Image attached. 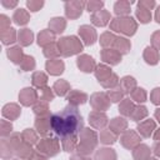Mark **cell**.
<instances>
[{"instance_id":"41","label":"cell","mask_w":160,"mask_h":160,"mask_svg":"<svg viewBox=\"0 0 160 160\" xmlns=\"http://www.w3.org/2000/svg\"><path fill=\"white\" fill-rule=\"evenodd\" d=\"M148 111H146V108L144 106H139V108H135L132 114H131V118L134 120H139V119H142L144 116H146Z\"/></svg>"},{"instance_id":"53","label":"cell","mask_w":160,"mask_h":160,"mask_svg":"<svg viewBox=\"0 0 160 160\" xmlns=\"http://www.w3.org/2000/svg\"><path fill=\"white\" fill-rule=\"evenodd\" d=\"M138 6H141V8H144V9H146V10H150L151 8H154L155 6V1H140L139 4H138Z\"/></svg>"},{"instance_id":"60","label":"cell","mask_w":160,"mask_h":160,"mask_svg":"<svg viewBox=\"0 0 160 160\" xmlns=\"http://www.w3.org/2000/svg\"><path fill=\"white\" fill-rule=\"evenodd\" d=\"M155 116L159 119V121H160V109L159 110H156V112H155Z\"/></svg>"},{"instance_id":"51","label":"cell","mask_w":160,"mask_h":160,"mask_svg":"<svg viewBox=\"0 0 160 160\" xmlns=\"http://www.w3.org/2000/svg\"><path fill=\"white\" fill-rule=\"evenodd\" d=\"M52 98H54V95H52L51 90H50L49 88H44V89H42V95H41V99H44V100H46V101H50Z\"/></svg>"},{"instance_id":"59","label":"cell","mask_w":160,"mask_h":160,"mask_svg":"<svg viewBox=\"0 0 160 160\" xmlns=\"http://www.w3.org/2000/svg\"><path fill=\"white\" fill-rule=\"evenodd\" d=\"M32 158H34V159H32V160H45V159H44V158H41V156H38V155H34V156H32ZM29 160H30V159H29Z\"/></svg>"},{"instance_id":"57","label":"cell","mask_w":160,"mask_h":160,"mask_svg":"<svg viewBox=\"0 0 160 160\" xmlns=\"http://www.w3.org/2000/svg\"><path fill=\"white\" fill-rule=\"evenodd\" d=\"M155 19H156V21H158V22H160V6H159V8H158V10H156Z\"/></svg>"},{"instance_id":"4","label":"cell","mask_w":160,"mask_h":160,"mask_svg":"<svg viewBox=\"0 0 160 160\" xmlns=\"http://www.w3.org/2000/svg\"><path fill=\"white\" fill-rule=\"evenodd\" d=\"M81 48L82 46H81L80 41L74 36L62 38L59 42V49H60L61 54L65 55V56H69V55H72V54L80 51Z\"/></svg>"},{"instance_id":"9","label":"cell","mask_w":160,"mask_h":160,"mask_svg":"<svg viewBox=\"0 0 160 160\" xmlns=\"http://www.w3.org/2000/svg\"><path fill=\"white\" fill-rule=\"evenodd\" d=\"M109 20H110V14L106 10H100V11H96L91 15V21L98 26L106 25Z\"/></svg>"},{"instance_id":"23","label":"cell","mask_w":160,"mask_h":160,"mask_svg":"<svg viewBox=\"0 0 160 160\" xmlns=\"http://www.w3.org/2000/svg\"><path fill=\"white\" fill-rule=\"evenodd\" d=\"M144 58H145V60H146L149 64H156L158 60H159L158 51H156L155 49H151V48H146V49H145Z\"/></svg>"},{"instance_id":"1","label":"cell","mask_w":160,"mask_h":160,"mask_svg":"<svg viewBox=\"0 0 160 160\" xmlns=\"http://www.w3.org/2000/svg\"><path fill=\"white\" fill-rule=\"evenodd\" d=\"M50 126L55 134L65 138L69 135H76L79 131H81L84 121L79 110L72 105H68L61 111H58L50 116Z\"/></svg>"},{"instance_id":"56","label":"cell","mask_w":160,"mask_h":160,"mask_svg":"<svg viewBox=\"0 0 160 160\" xmlns=\"http://www.w3.org/2000/svg\"><path fill=\"white\" fill-rule=\"evenodd\" d=\"M154 152H155L158 156H160V142H156V144L154 145Z\"/></svg>"},{"instance_id":"50","label":"cell","mask_w":160,"mask_h":160,"mask_svg":"<svg viewBox=\"0 0 160 160\" xmlns=\"http://www.w3.org/2000/svg\"><path fill=\"white\" fill-rule=\"evenodd\" d=\"M26 5H28V8H29L31 11H38V10L44 5V2H42V1H28Z\"/></svg>"},{"instance_id":"29","label":"cell","mask_w":160,"mask_h":160,"mask_svg":"<svg viewBox=\"0 0 160 160\" xmlns=\"http://www.w3.org/2000/svg\"><path fill=\"white\" fill-rule=\"evenodd\" d=\"M35 126H36V129H39V132L42 135L48 134V130L51 128L50 120H46V119H38L35 122Z\"/></svg>"},{"instance_id":"47","label":"cell","mask_w":160,"mask_h":160,"mask_svg":"<svg viewBox=\"0 0 160 160\" xmlns=\"http://www.w3.org/2000/svg\"><path fill=\"white\" fill-rule=\"evenodd\" d=\"M121 96H122V89L121 88L109 91V98L111 101H119L121 99Z\"/></svg>"},{"instance_id":"5","label":"cell","mask_w":160,"mask_h":160,"mask_svg":"<svg viewBox=\"0 0 160 160\" xmlns=\"http://www.w3.org/2000/svg\"><path fill=\"white\" fill-rule=\"evenodd\" d=\"M84 5H85V2H82V1H70V2H66L65 4L66 16L70 18V19H75V18L80 16Z\"/></svg>"},{"instance_id":"12","label":"cell","mask_w":160,"mask_h":160,"mask_svg":"<svg viewBox=\"0 0 160 160\" xmlns=\"http://www.w3.org/2000/svg\"><path fill=\"white\" fill-rule=\"evenodd\" d=\"M91 104L98 110H102L109 106V101H108V98L105 96V94H94L91 98Z\"/></svg>"},{"instance_id":"16","label":"cell","mask_w":160,"mask_h":160,"mask_svg":"<svg viewBox=\"0 0 160 160\" xmlns=\"http://www.w3.org/2000/svg\"><path fill=\"white\" fill-rule=\"evenodd\" d=\"M46 69H48V71H49L50 74L58 75V74H61V72H62V70H64V64H62V61H60V60H50V61H48V64H46Z\"/></svg>"},{"instance_id":"52","label":"cell","mask_w":160,"mask_h":160,"mask_svg":"<svg viewBox=\"0 0 160 160\" xmlns=\"http://www.w3.org/2000/svg\"><path fill=\"white\" fill-rule=\"evenodd\" d=\"M151 42H152V45H154L156 49H160V31H156V32L152 35Z\"/></svg>"},{"instance_id":"18","label":"cell","mask_w":160,"mask_h":160,"mask_svg":"<svg viewBox=\"0 0 160 160\" xmlns=\"http://www.w3.org/2000/svg\"><path fill=\"white\" fill-rule=\"evenodd\" d=\"M95 160H115V152L112 149H100L95 155Z\"/></svg>"},{"instance_id":"30","label":"cell","mask_w":160,"mask_h":160,"mask_svg":"<svg viewBox=\"0 0 160 160\" xmlns=\"http://www.w3.org/2000/svg\"><path fill=\"white\" fill-rule=\"evenodd\" d=\"M110 75H111V71H110L109 68H106L105 65H100V66H98V69H96V78L99 79V81H104V80H106Z\"/></svg>"},{"instance_id":"11","label":"cell","mask_w":160,"mask_h":160,"mask_svg":"<svg viewBox=\"0 0 160 160\" xmlns=\"http://www.w3.org/2000/svg\"><path fill=\"white\" fill-rule=\"evenodd\" d=\"M78 65H79V68H80L82 71L89 72V71H92V69H94V66H95V62H94L92 58H90V56H88V55H81V56H79V59H78Z\"/></svg>"},{"instance_id":"15","label":"cell","mask_w":160,"mask_h":160,"mask_svg":"<svg viewBox=\"0 0 160 160\" xmlns=\"http://www.w3.org/2000/svg\"><path fill=\"white\" fill-rule=\"evenodd\" d=\"M154 128H155V122H154L152 120H146V121H142V122L139 124L138 130L140 131V134H141L142 136L148 138V136L151 135Z\"/></svg>"},{"instance_id":"42","label":"cell","mask_w":160,"mask_h":160,"mask_svg":"<svg viewBox=\"0 0 160 160\" xmlns=\"http://www.w3.org/2000/svg\"><path fill=\"white\" fill-rule=\"evenodd\" d=\"M44 54L48 56V58H52V56H56L58 54H60V50L58 49V46L55 44H50L45 48L44 50Z\"/></svg>"},{"instance_id":"40","label":"cell","mask_w":160,"mask_h":160,"mask_svg":"<svg viewBox=\"0 0 160 160\" xmlns=\"http://www.w3.org/2000/svg\"><path fill=\"white\" fill-rule=\"evenodd\" d=\"M115 45H116L118 49H120V51H122V52H128L129 49H130V42H129L126 39H124V38H119V39H116Z\"/></svg>"},{"instance_id":"55","label":"cell","mask_w":160,"mask_h":160,"mask_svg":"<svg viewBox=\"0 0 160 160\" xmlns=\"http://www.w3.org/2000/svg\"><path fill=\"white\" fill-rule=\"evenodd\" d=\"M1 2H2V5L6 6V8H14V6L18 4L16 1H10V2H9V1H6V0H2Z\"/></svg>"},{"instance_id":"19","label":"cell","mask_w":160,"mask_h":160,"mask_svg":"<svg viewBox=\"0 0 160 160\" xmlns=\"http://www.w3.org/2000/svg\"><path fill=\"white\" fill-rule=\"evenodd\" d=\"M150 155V150L146 145H140L135 151H134V158L136 160H148Z\"/></svg>"},{"instance_id":"43","label":"cell","mask_w":160,"mask_h":160,"mask_svg":"<svg viewBox=\"0 0 160 160\" xmlns=\"http://www.w3.org/2000/svg\"><path fill=\"white\" fill-rule=\"evenodd\" d=\"M131 96L134 100L136 101H145L146 99V92L142 90V89H136V90H132L131 91Z\"/></svg>"},{"instance_id":"44","label":"cell","mask_w":160,"mask_h":160,"mask_svg":"<svg viewBox=\"0 0 160 160\" xmlns=\"http://www.w3.org/2000/svg\"><path fill=\"white\" fill-rule=\"evenodd\" d=\"M22 139L26 140V141L30 142V144H34V142H36V134H35L32 130L26 129V130L22 132Z\"/></svg>"},{"instance_id":"26","label":"cell","mask_w":160,"mask_h":160,"mask_svg":"<svg viewBox=\"0 0 160 160\" xmlns=\"http://www.w3.org/2000/svg\"><path fill=\"white\" fill-rule=\"evenodd\" d=\"M130 4L131 2H128V1H118L116 4H115V6H114V10H115V12L119 15H125V14H128L129 11H130Z\"/></svg>"},{"instance_id":"25","label":"cell","mask_w":160,"mask_h":160,"mask_svg":"<svg viewBox=\"0 0 160 160\" xmlns=\"http://www.w3.org/2000/svg\"><path fill=\"white\" fill-rule=\"evenodd\" d=\"M61 142H62V148L65 151H71L76 145V136L75 135L65 136V138H62Z\"/></svg>"},{"instance_id":"21","label":"cell","mask_w":160,"mask_h":160,"mask_svg":"<svg viewBox=\"0 0 160 160\" xmlns=\"http://www.w3.org/2000/svg\"><path fill=\"white\" fill-rule=\"evenodd\" d=\"M68 100L71 104H82L86 100V95L84 92H80V91H71L68 96Z\"/></svg>"},{"instance_id":"34","label":"cell","mask_w":160,"mask_h":160,"mask_svg":"<svg viewBox=\"0 0 160 160\" xmlns=\"http://www.w3.org/2000/svg\"><path fill=\"white\" fill-rule=\"evenodd\" d=\"M136 16L140 19L141 22H148V21H150V19H151V14H150V11L146 10V9H144V8H141V6H138Z\"/></svg>"},{"instance_id":"3","label":"cell","mask_w":160,"mask_h":160,"mask_svg":"<svg viewBox=\"0 0 160 160\" xmlns=\"http://www.w3.org/2000/svg\"><path fill=\"white\" fill-rule=\"evenodd\" d=\"M80 145L78 146V151L81 154L91 152L94 146L96 145V135L94 131H90V129H84L80 136Z\"/></svg>"},{"instance_id":"46","label":"cell","mask_w":160,"mask_h":160,"mask_svg":"<svg viewBox=\"0 0 160 160\" xmlns=\"http://www.w3.org/2000/svg\"><path fill=\"white\" fill-rule=\"evenodd\" d=\"M118 84V76L115 74H111L106 80L101 81V85L105 88H110V86H115Z\"/></svg>"},{"instance_id":"58","label":"cell","mask_w":160,"mask_h":160,"mask_svg":"<svg viewBox=\"0 0 160 160\" xmlns=\"http://www.w3.org/2000/svg\"><path fill=\"white\" fill-rule=\"evenodd\" d=\"M154 139H155V140H160V129H159V130L155 132V135H154Z\"/></svg>"},{"instance_id":"38","label":"cell","mask_w":160,"mask_h":160,"mask_svg":"<svg viewBox=\"0 0 160 160\" xmlns=\"http://www.w3.org/2000/svg\"><path fill=\"white\" fill-rule=\"evenodd\" d=\"M100 140L104 142V144H111L116 140V136L110 131V130H104L100 135Z\"/></svg>"},{"instance_id":"24","label":"cell","mask_w":160,"mask_h":160,"mask_svg":"<svg viewBox=\"0 0 160 160\" xmlns=\"http://www.w3.org/2000/svg\"><path fill=\"white\" fill-rule=\"evenodd\" d=\"M2 114H4L5 116L10 118V119H14V118H16V116L20 114V109H19L15 104H9V105H6V106L4 108Z\"/></svg>"},{"instance_id":"8","label":"cell","mask_w":160,"mask_h":160,"mask_svg":"<svg viewBox=\"0 0 160 160\" xmlns=\"http://www.w3.org/2000/svg\"><path fill=\"white\" fill-rule=\"evenodd\" d=\"M89 121H90V124H91L94 128L100 129V128H102V126L106 125L108 118H106V115L102 114V112L94 111V112H91V114L89 115Z\"/></svg>"},{"instance_id":"14","label":"cell","mask_w":160,"mask_h":160,"mask_svg":"<svg viewBox=\"0 0 160 160\" xmlns=\"http://www.w3.org/2000/svg\"><path fill=\"white\" fill-rule=\"evenodd\" d=\"M101 56H102L104 61L110 62V64H118L120 61V59H121L120 54L116 52L115 50H102Z\"/></svg>"},{"instance_id":"33","label":"cell","mask_w":160,"mask_h":160,"mask_svg":"<svg viewBox=\"0 0 160 160\" xmlns=\"http://www.w3.org/2000/svg\"><path fill=\"white\" fill-rule=\"evenodd\" d=\"M54 90H55V92H56L58 95L62 96V95H65L66 91L69 90V85H68L66 81L60 80V81H56V82H55V85H54Z\"/></svg>"},{"instance_id":"54","label":"cell","mask_w":160,"mask_h":160,"mask_svg":"<svg viewBox=\"0 0 160 160\" xmlns=\"http://www.w3.org/2000/svg\"><path fill=\"white\" fill-rule=\"evenodd\" d=\"M151 99L154 104H160V89H155L151 94Z\"/></svg>"},{"instance_id":"48","label":"cell","mask_w":160,"mask_h":160,"mask_svg":"<svg viewBox=\"0 0 160 160\" xmlns=\"http://www.w3.org/2000/svg\"><path fill=\"white\" fill-rule=\"evenodd\" d=\"M86 5H88V10L89 11H95L96 12V11H100V9L102 8L104 2L102 1H90Z\"/></svg>"},{"instance_id":"35","label":"cell","mask_w":160,"mask_h":160,"mask_svg":"<svg viewBox=\"0 0 160 160\" xmlns=\"http://www.w3.org/2000/svg\"><path fill=\"white\" fill-rule=\"evenodd\" d=\"M115 41H116V38L111 32H105L100 38V44L102 46H110V45L115 44Z\"/></svg>"},{"instance_id":"36","label":"cell","mask_w":160,"mask_h":160,"mask_svg":"<svg viewBox=\"0 0 160 160\" xmlns=\"http://www.w3.org/2000/svg\"><path fill=\"white\" fill-rule=\"evenodd\" d=\"M9 58L14 61V62H20L21 58H22V52H21V49L20 48H11L9 49Z\"/></svg>"},{"instance_id":"61","label":"cell","mask_w":160,"mask_h":160,"mask_svg":"<svg viewBox=\"0 0 160 160\" xmlns=\"http://www.w3.org/2000/svg\"><path fill=\"white\" fill-rule=\"evenodd\" d=\"M71 160H81V158H79V156H72ZM86 160H89V159H86Z\"/></svg>"},{"instance_id":"49","label":"cell","mask_w":160,"mask_h":160,"mask_svg":"<svg viewBox=\"0 0 160 160\" xmlns=\"http://www.w3.org/2000/svg\"><path fill=\"white\" fill-rule=\"evenodd\" d=\"M34 111H35V114H40V115H45L46 112H48V105L45 104V102H40V104H38L35 108H34Z\"/></svg>"},{"instance_id":"45","label":"cell","mask_w":160,"mask_h":160,"mask_svg":"<svg viewBox=\"0 0 160 160\" xmlns=\"http://www.w3.org/2000/svg\"><path fill=\"white\" fill-rule=\"evenodd\" d=\"M21 66L22 69L26 71L29 69H32L35 66V62H34V59L31 56H24L22 60H21Z\"/></svg>"},{"instance_id":"37","label":"cell","mask_w":160,"mask_h":160,"mask_svg":"<svg viewBox=\"0 0 160 160\" xmlns=\"http://www.w3.org/2000/svg\"><path fill=\"white\" fill-rule=\"evenodd\" d=\"M135 88V80L132 78H129V76H125L122 80H121V89L124 91H132V89Z\"/></svg>"},{"instance_id":"2","label":"cell","mask_w":160,"mask_h":160,"mask_svg":"<svg viewBox=\"0 0 160 160\" xmlns=\"http://www.w3.org/2000/svg\"><path fill=\"white\" fill-rule=\"evenodd\" d=\"M110 26H111L112 30L124 32L126 35H132L135 32V30H136V22L131 18H128V16L114 19L111 21Z\"/></svg>"},{"instance_id":"28","label":"cell","mask_w":160,"mask_h":160,"mask_svg":"<svg viewBox=\"0 0 160 160\" xmlns=\"http://www.w3.org/2000/svg\"><path fill=\"white\" fill-rule=\"evenodd\" d=\"M134 105H132V102L129 100V99H125L121 104H120V108H119V110H120V112L122 114V115H131L132 114V111H134Z\"/></svg>"},{"instance_id":"7","label":"cell","mask_w":160,"mask_h":160,"mask_svg":"<svg viewBox=\"0 0 160 160\" xmlns=\"http://www.w3.org/2000/svg\"><path fill=\"white\" fill-rule=\"evenodd\" d=\"M79 34H80V36L82 38V40H84V42H85L86 45L94 44V41H95V39H96V32H95V30H94L92 28H90L89 25L81 26V28L79 29Z\"/></svg>"},{"instance_id":"6","label":"cell","mask_w":160,"mask_h":160,"mask_svg":"<svg viewBox=\"0 0 160 160\" xmlns=\"http://www.w3.org/2000/svg\"><path fill=\"white\" fill-rule=\"evenodd\" d=\"M39 150L46 152L48 155H55L58 151H59V146H58V142L56 140L54 139H45V140H41V142L39 144L38 146Z\"/></svg>"},{"instance_id":"39","label":"cell","mask_w":160,"mask_h":160,"mask_svg":"<svg viewBox=\"0 0 160 160\" xmlns=\"http://www.w3.org/2000/svg\"><path fill=\"white\" fill-rule=\"evenodd\" d=\"M46 80L48 78L42 74V72H35L32 75V84L36 85V86H42L46 84Z\"/></svg>"},{"instance_id":"31","label":"cell","mask_w":160,"mask_h":160,"mask_svg":"<svg viewBox=\"0 0 160 160\" xmlns=\"http://www.w3.org/2000/svg\"><path fill=\"white\" fill-rule=\"evenodd\" d=\"M125 128H126V121H125L124 119H119V118L112 119V121H111V124H110V129H111L112 131H115V132L122 131Z\"/></svg>"},{"instance_id":"62","label":"cell","mask_w":160,"mask_h":160,"mask_svg":"<svg viewBox=\"0 0 160 160\" xmlns=\"http://www.w3.org/2000/svg\"><path fill=\"white\" fill-rule=\"evenodd\" d=\"M149 160H156V159H149Z\"/></svg>"},{"instance_id":"17","label":"cell","mask_w":160,"mask_h":160,"mask_svg":"<svg viewBox=\"0 0 160 160\" xmlns=\"http://www.w3.org/2000/svg\"><path fill=\"white\" fill-rule=\"evenodd\" d=\"M65 25H66V22H65V20H64L62 18H54V19H51L50 22H49L50 29L54 30L55 34H59V32L64 31Z\"/></svg>"},{"instance_id":"32","label":"cell","mask_w":160,"mask_h":160,"mask_svg":"<svg viewBox=\"0 0 160 160\" xmlns=\"http://www.w3.org/2000/svg\"><path fill=\"white\" fill-rule=\"evenodd\" d=\"M1 38H2V42L4 44L14 42L15 41V31H14V29L9 28L8 30H2L1 31Z\"/></svg>"},{"instance_id":"10","label":"cell","mask_w":160,"mask_h":160,"mask_svg":"<svg viewBox=\"0 0 160 160\" xmlns=\"http://www.w3.org/2000/svg\"><path fill=\"white\" fill-rule=\"evenodd\" d=\"M19 98H20V101H21L24 105H30V104H32V102L36 100V92L34 91V89L25 88V89H22V91L20 92Z\"/></svg>"},{"instance_id":"27","label":"cell","mask_w":160,"mask_h":160,"mask_svg":"<svg viewBox=\"0 0 160 160\" xmlns=\"http://www.w3.org/2000/svg\"><path fill=\"white\" fill-rule=\"evenodd\" d=\"M19 41L22 45H29L32 41V32L29 29H22L19 32Z\"/></svg>"},{"instance_id":"13","label":"cell","mask_w":160,"mask_h":160,"mask_svg":"<svg viewBox=\"0 0 160 160\" xmlns=\"http://www.w3.org/2000/svg\"><path fill=\"white\" fill-rule=\"evenodd\" d=\"M121 142L125 148L131 149L132 146H135L139 142V138L134 131H126L121 138Z\"/></svg>"},{"instance_id":"20","label":"cell","mask_w":160,"mask_h":160,"mask_svg":"<svg viewBox=\"0 0 160 160\" xmlns=\"http://www.w3.org/2000/svg\"><path fill=\"white\" fill-rule=\"evenodd\" d=\"M12 19H14V21H15L16 24L24 25V24H26V22L29 21V14H28L24 9H19V10L15 11Z\"/></svg>"},{"instance_id":"22","label":"cell","mask_w":160,"mask_h":160,"mask_svg":"<svg viewBox=\"0 0 160 160\" xmlns=\"http://www.w3.org/2000/svg\"><path fill=\"white\" fill-rule=\"evenodd\" d=\"M38 42L39 45H45V44H50L54 40V34L50 32V30H42L39 36H38Z\"/></svg>"}]
</instances>
